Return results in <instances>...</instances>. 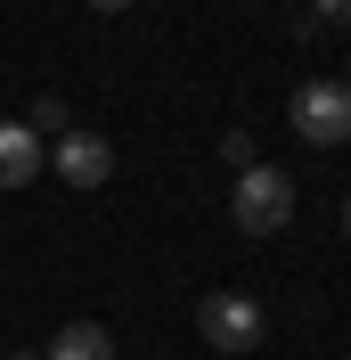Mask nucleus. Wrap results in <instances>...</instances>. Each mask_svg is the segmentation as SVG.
Here are the masks:
<instances>
[{"instance_id": "f257e3e1", "label": "nucleus", "mask_w": 351, "mask_h": 360, "mask_svg": "<svg viewBox=\"0 0 351 360\" xmlns=\"http://www.w3.org/2000/svg\"><path fill=\"white\" fill-rule=\"evenodd\" d=\"M229 221H237L245 238L286 229V221H294V180L270 172V164H245V172H237V197H229Z\"/></svg>"}, {"instance_id": "f03ea898", "label": "nucleus", "mask_w": 351, "mask_h": 360, "mask_svg": "<svg viewBox=\"0 0 351 360\" xmlns=\"http://www.w3.org/2000/svg\"><path fill=\"white\" fill-rule=\"evenodd\" d=\"M262 328H270V319H262L253 295H229V287H220V295L197 303V336L213 344V352H262Z\"/></svg>"}, {"instance_id": "7ed1b4c3", "label": "nucleus", "mask_w": 351, "mask_h": 360, "mask_svg": "<svg viewBox=\"0 0 351 360\" xmlns=\"http://www.w3.org/2000/svg\"><path fill=\"white\" fill-rule=\"evenodd\" d=\"M294 131L310 148H343L351 139V82H303L294 90Z\"/></svg>"}, {"instance_id": "20e7f679", "label": "nucleus", "mask_w": 351, "mask_h": 360, "mask_svg": "<svg viewBox=\"0 0 351 360\" xmlns=\"http://www.w3.org/2000/svg\"><path fill=\"white\" fill-rule=\"evenodd\" d=\"M49 164H58V180H66V188H98V180L114 172V148H107L98 131H66L58 148H49Z\"/></svg>"}, {"instance_id": "39448f33", "label": "nucleus", "mask_w": 351, "mask_h": 360, "mask_svg": "<svg viewBox=\"0 0 351 360\" xmlns=\"http://www.w3.org/2000/svg\"><path fill=\"white\" fill-rule=\"evenodd\" d=\"M41 164H49V156H41V139L25 131V123H0V188H25Z\"/></svg>"}, {"instance_id": "423d86ee", "label": "nucleus", "mask_w": 351, "mask_h": 360, "mask_svg": "<svg viewBox=\"0 0 351 360\" xmlns=\"http://www.w3.org/2000/svg\"><path fill=\"white\" fill-rule=\"evenodd\" d=\"M41 360H114V336L98 319H74V328H58V336L41 344Z\"/></svg>"}, {"instance_id": "0eeeda50", "label": "nucleus", "mask_w": 351, "mask_h": 360, "mask_svg": "<svg viewBox=\"0 0 351 360\" xmlns=\"http://www.w3.org/2000/svg\"><path fill=\"white\" fill-rule=\"evenodd\" d=\"M25 131H33V139H41V131H58V139H66V131H74L66 98H33V123H25Z\"/></svg>"}, {"instance_id": "6e6552de", "label": "nucleus", "mask_w": 351, "mask_h": 360, "mask_svg": "<svg viewBox=\"0 0 351 360\" xmlns=\"http://www.w3.org/2000/svg\"><path fill=\"white\" fill-rule=\"evenodd\" d=\"M310 17L319 25H351V0H310Z\"/></svg>"}, {"instance_id": "1a4fd4ad", "label": "nucleus", "mask_w": 351, "mask_h": 360, "mask_svg": "<svg viewBox=\"0 0 351 360\" xmlns=\"http://www.w3.org/2000/svg\"><path fill=\"white\" fill-rule=\"evenodd\" d=\"M90 8H98V17H123V8H131V0H90Z\"/></svg>"}, {"instance_id": "9d476101", "label": "nucleus", "mask_w": 351, "mask_h": 360, "mask_svg": "<svg viewBox=\"0 0 351 360\" xmlns=\"http://www.w3.org/2000/svg\"><path fill=\"white\" fill-rule=\"evenodd\" d=\"M343 238H351V197H343Z\"/></svg>"}, {"instance_id": "9b49d317", "label": "nucleus", "mask_w": 351, "mask_h": 360, "mask_svg": "<svg viewBox=\"0 0 351 360\" xmlns=\"http://www.w3.org/2000/svg\"><path fill=\"white\" fill-rule=\"evenodd\" d=\"M8 360H41V352H8Z\"/></svg>"}, {"instance_id": "f8f14e48", "label": "nucleus", "mask_w": 351, "mask_h": 360, "mask_svg": "<svg viewBox=\"0 0 351 360\" xmlns=\"http://www.w3.org/2000/svg\"><path fill=\"white\" fill-rule=\"evenodd\" d=\"M343 360H351V352H343Z\"/></svg>"}]
</instances>
